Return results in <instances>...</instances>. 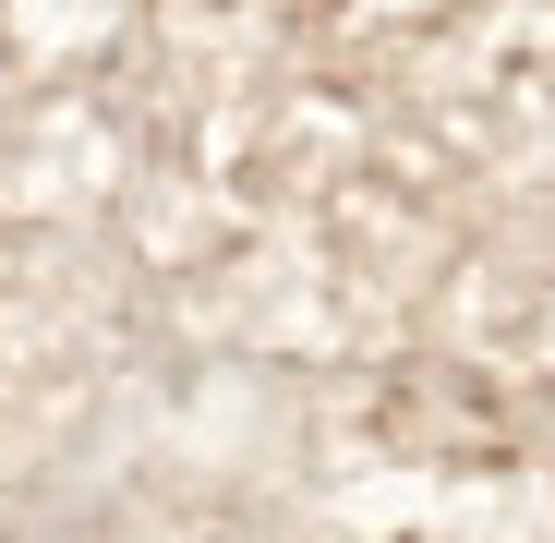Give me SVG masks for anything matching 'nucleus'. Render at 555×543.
Returning <instances> with one entry per match:
<instances>
[]
</instances>
